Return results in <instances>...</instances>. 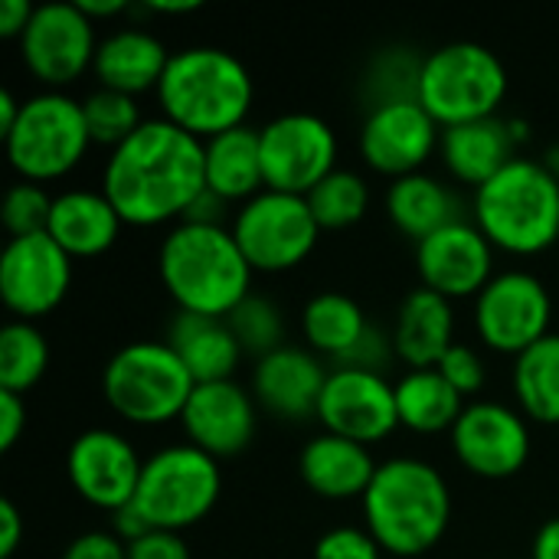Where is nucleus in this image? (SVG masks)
<instances>
[{
  "label": "nucleus",
  "instance_id": "nucleus-43",
  "mask_svg": "<svg viewBox=\"0 0 559 559\" xmlns=\"http://www.w3.org/2000/svg\"><path fill=\"white\" fill-rule=\"evenodd\" d=\"M26 429V403L20 393L0 390V449L10 452Z\"/></svg>",
  "mask_w": 559,
  "mask_h": 559
},
{
  "label": "nucleus",
  "instance_id": "nucleus-37",
  "mask_svg": "<svg viewBox=\"0 0 559 559\" xmlns=\"http://www.w3.org/2000/svg\"><path fill=\"white\" fill-rule=\"evenodd\" d=\"M419 69H423V56H413L406 49H390L380 59H373V66L367 72V92H370L373 105L416 98Z\"/></svg>",
  "mask_w": 559,
  "mask_h": 559
},
{
  "label": "nucleus",
  "instance_id": "nucleus-33",
  "mask_svg": "<svg viewBox=\"0 0 559 559\" xmlns=\"http://www.w3.org/2000/svg\"><path fill=\"white\" fill-rule=\"evenodd\" d=\"M311 216L318 219L321 233H341L357 226L367 210H370V187L367 180L350 170V167H337L331 170L308 197Z\"/></svg>",
  "mask_w": 559,
  "mask_h": 559
},
{
  "label": "nucleus",
  "instance_id": "nucleus-31",
  "mask_svg": "<svg viewBox=\"0 0 559 559\" xmlns=\"http://www.w3.org/2000/svg\"><path fill=\"white\" fill-rule=\"evenodd\" d=\"M465 396L432 367V370H406L396 380V413L400 426L416 436L452 432L459 416L465 413Z\"/></svg>",
  "mask_w": 559,
  "mask_h": 559
},
{
  "label": "nucleus",
  "instance_id": "nucleus-39",
  "mask_svg": "<svg viewBox=\"0 0 559 559\" xmlns=\"http://www.w3.org/2000/svg\"><path fill=\"white\" fill-rule=\"evenodd\" d=\"M436 370H439L462 396L481 393V386H485V380H488V370H485L481 354H478L475 347L462 344V341H455V344L445 350V357L439 360Z\"/></svg>",
  "mask_w": 559,
  "mask_h": 559
},
{
  "label": "nucleus",
  "instance_id": "nucleus-52",
  "mask_svg": "<svg viewBox=\"0 0 559 559\" xmlns=\"http://www.w3.org/2000/svg\"><path fill=\"white\" fill-rule=\"evenodd\" d=\"M540 160H544V167H547V170H550V174L559 180V144H550V147H547V154H544Z\"/></svg>",
  "mask_w": 559,
  "mask_h": 559
},
{
  "label": "nucleus",
  "instance_id": "nucleus-7",
  "mask_svg": "<svg viewBox=\"0 0 559 559\" xmlns=\"http://www.w3.org/2000/svg\"><path fill=\"white\" fill-rule=\"evenodd\" d=\"M504 95L508 69L498 52L481 43H445L423 56L416 98L442 131L495 118Z\"/></svg>",
  "mask_w": 559,
  "mask_h": 559
},
{
  "label": "nucleus",
  "instance_id": "nucleus-35",
  "mask_svg": "<svg viewBox=\"0 0 559 559\" xmlns=\"http://www.w3.org/2000/svg\"><path fill=\"white\" fill-rule=\"evenodd\" d=\"M82 115H85V128H88L92 144L108 147V151L121 147L144 124L138 98L111 92V88H95L92 95H85Z\"/></svg>",
  "mask_w": 559,
  "mask_h": 559
},
{
  "label": "nucleus",
  "instance_id": "nucleus-45",
  "mask_svg": "<svg viewBox=\"0 0 559 559\" xmlns=\"http://www.w3.org/2000/svg\"><path fill=\"white\" fill-rule=\"evenodd\" d=\"M33 3L29 0H3L0 3V36L7 39H20L26 23L33 20Z\"/></svg>",
  "mask_w": 559,
  "mask_h": 559
},
{
  "label": "nucleus",
  "instance_id": "nucleus-40",
  "mask_svg": "<svg viewBox=\"0 0 559 559\" xmlns=\"http://www.w3.org/2000/svg\"><path fill=\"white\" fill-rule=\"evenodd\" d=\"M314 559H383V547L367 527H331L318 537Z\"/></svg>",
  "mask_w": 559,
  "mask_h": 559
},
{
  "label": "nucleus",
  "instance_id": "nucleus-12",
  "mask_svg": "<svg viewBox=\"0 0 559 559\" xmlns=\"http://www.w3.org/2000/svg\"><path fill=\"white\" fill-rule=\"evenodd\" d=\"M265 187L308 197L331 170H337V134L311 111H285L259 128Z\"/></svg>",
  "mask_w": 559,
  "mask_h": 559
},
{
  "label": "nucleus",
  "instance_id": "nucleus-41",
  "mask_svg": "<svg viewBox=\"0 0 559 559\" xmlns=\"http://www.w3.org/2000/svg\"><path fill=\"white\" fill-rule=\"evenodd\" d=\"M128 559H190V547L174 531H147L128 544Z\"/></svg>",
  "mask_w": 559,
  "mask_h": 559
},
{
  "label": "nucleus",
  "instance_id": "nucleus-28",
  "mask_svg": "<svg viewBox=\"0 0 559 559\" xmlns=\"http://www.w3.org/2000/svg\"><path fill=\"white\" fill-rule=\"evenodd\" d=\"M203 164H206V190H213L226 203L242 206L265 190L259 128L252 124L203 141Z\"/></svg>",
  "mask_w": 559,
  "mask_h": 559
},
{
  "label": "nucleus",
  "instance_id": "nucleus-3",
  "mask_svg": "<svg viewBox=\"0 0 559 559\" xmlns=\"http://www.w3.org/2000/svg\"><path fill=\"white\" fill-rule=\"evenodd\" d=\"M157 275L177 311L229 318L252 295V265L233 229L177 223L157 249Z\"/></svg>",
  "mask_w": 559,
  "mask_h": 559
},
{
  "label": "nucleus",
  "instance_id": "nucleus-10",
  "mask_svg": "<svg viewBox=\"0 0 559 559\" xmlns=\"http://www.w3.org/2000/svg\"><path fill=\"white\" fill-rule=\"evenodd\" d=\"M229 229L252 272L265 275L298 269L321 239V226L311 216L308 200L269 187L236 210Z\"/></svg>",
  "mask_w": 559,
  "mask_h": 559
},
{
  "label": "nucleus",
  "instance_id": "nucleus-44",
  "mask_svg": "<svg viewBox=\"0 0 559 559\" xmlns=\"http://www.w3.org/2000/svg\"><path fill=\"white\" fill-rule=\"evenodd\" d=\"M23 540V518L10 498L0 501V559H10Z\"/></svg>",
  "mask_w": 559,
  "mask_h": 559
},
{
  "label": "nucleus",
  "instance_id": "nucleus-5",
  "mask_svg": "<svg viewBox=\"0 0 559 559\" xmlns=\"http://www.w3.org/2000/svg\"><path fill=\"white\" fill-rule=\"evenodd\" d=\"M472 223L508 255H540L559 239V180L534 157H514L472 197Z\"/></svg>",
  "mask_w": 559,
  "mask_h": 559
},
{
  "label": "nucleus",
  "instance_id": "nucleus-24",
  "mask_svg": "<svg viewBox=\"0 0 559 559\" xmlns=\"http://www.w3.org/2000/svg\"><path fill=\"white\" fill-rule=\"evenodd\" d=\"M380 462H373L370 449L331 432H321L305 442L298 455V475L324 501H350L364 498Z\"/></svg>",
  "mask_w": 559,
  "mask_h": 559
},
{
  "label": "nucleus",
  "instance_id": "nucleus-51",
  "mask_svg": "<svg viewBox=\"0 0 559 559\" xmlns=\"http://www.w3.org/2000/svg\"><path fill=\"white\" fill-rule=\"evenodd\" d=\"M200 7H203L200 0H151V3H147L151 13H164V16L193 13V10H200Z\"/></svg>",
  "mask_w": 559,
  "mask_h": 559
},
{
  "label": "nucleus",
  "instance_id": "nucleus-26",
  "mask_svg": "<svg viewBox=\"0 0 559 559\" xmlns=\"http://www.w3.org/2000/svg\"><path fill=\"white\" fill-rule=\"evenodd\" d=\"M393 354L409 370H432L455 344V311L452 301L429 292L413 288L393 321Z\"/></svg>",
  "mask_w": 559,
  "mask_h": 559
},
{
  "label": "nucleus",
  "instance_id": "nucleus-22",
  "mask_svg": "<svg viewBox=\"0 0 559 559\" xmlns=\"http://www.w3.org/2000/svg\"><path fill=\"white\" fill-rule=\"evenodd\" d=\"M524 134L527 128L521 121H508L501 115L455 124L442 131L439 157L459 183H468L478 190L518 157L514 147Z\"/></svg>",
  "mask_w": 559,
  "mask_h": 559
},
{
  "label": "nucleus",
  "instance_id": "nucleus-2",
  "mask_svg": "<svg viewBox=\"0 0 559 559\" xmlns=\"http://www.w3.org/2000/svg\"><path fill=\"white\" fill-rule=\"evenodd\" d=\"M364 504V524L393 559L426 557L449 531L452 491L445 475L423 459L380 462Z\"/></svg>",
  "mask_w": 559,
  "mask_h": 559
},
{
  "label": "nucleus",
  "instance_id": "nucleus-38",
  "mask_svg": "<svg viewBox=\"0 0 559 559\" xmlns=\"http://www.w3.org/2000/svg\"><path fill=\"white\" fill-rule=\"evenodd\" d=\"M49 213H52V197L46 193L43 183H29V180H20L7 190L3 197V229L10 233V239H20V236H36V233H46L49 226Z\"/></svg>",
  "mask_w": 559,
  "mask_h": 559
},
{
  "label": "nucleus",
  "instance_id": "nucleus-4",
  "mask_svg": "<svg viewBox=\"0 0 559 559\" xmlns=\"http://www.w3.org/2000/svg\"><path fill=\"white\" fill-rule=\"evenodd\" d=\"M252 98L255 88L246 62L219 46H190L170 52L157 85L160 118L200 141L242 128Z\"/></svg>",
  "mask_w": 559,
  "mask_h": 559
},
{
  "label": "nucleus",
  "instance_id": "nucleus-50",
  "mask_svg": "<svg viewBox=\"0 0 559 559\" xmlns=\"http://www.w3.org/2000/svg\"><path fill=\"white\" fill-rule=\"evenodd\" d=\"M20 111H23V102L10 88H3L0 92V138H7L13 131V124L20 121Z\"/></svg>",
  "mask_w": 559,
  "mask_h": 559
},
{
  "label": "nucleus",
  "instance_id": "nucleus-14",
  "mask_svg": "<svg viewBox=\"0 0 559 559\" xmlns=\"http://www.w3.org/2000/svg\"><path fill=\"white\" fill-rule=\"evenodd\" d=\"M314 419L321 423L324 432L370 449L400 429L396 383H390L377 370L334 367L328 373Z\"/></svg>",
  "mask_w": 559,
  "mask_h": 559
},
{
  "label": "nucleus",
  "instance_id": "nucleus-29",
  "mask_svg": "<svg viewBox=\"0 0 559 559\" xmlns=\"http://www.w3.org/2000/svg\"><path fill=\"white\" fill-rule=\"evenodd\" d=\"M383 206H386L390 223L403 236H409L413 242H423L436 229L462 219L455 193L439 177H432L426 170L400 177V180H390Z\"/></svg>",
  "mask_w": 559,
  "mask_h": 559
},
{
  "label": "nucleus",
  "instance_id": "nucleus-13",
  "mask_svg": "<svg viewBox=\"0 0 559 559\" xmlns=\"http://www.w3.org/2000/svg\"><path fill=\"white\" fill-rule=\"evenodd\" d=\"M16 43L23 66L36 82L46 85V92H62L82 79L92 69L98 49L95 23L79 10L75 0L39 3Z\"/></svg>",
  "mask_w": 559,
  "mask_h": 559
},
{
  "label": "nucleus",
  "instance_id": "nucleus-16",
  "mask_svg": "<svg viewBox=\"0 0 559 559\" xmlns=\"http://www.w3.org/2000/svg\"><path fill=\"white\" fill-rule=\"evenodd\" d=\"M360 157L373 174L390 180L419 174L439 154L442 128L419 105V98L373 105L360 124Z\"/></svg>",
  "mask_w": 559,
  "mask_h": 559
},
{
  "label": "nucleus",
  "instance_id": "nucleus-25",
  "mask_svg": "<svg viewBox=\"0 0 559 559\" xmlns=\"http://www.w3.org/2000/svg\"><path fill=\"white\" fill-rule=\"evenodd\" d=\"M124 219L111 206L102 190H62L52 197V213L46 233L72 255V259H95L105 255L118 236Z\"/></svg>",
  "mask_w": 559,
  "mask_h": 559
},
{
  "label": "nucleus",
  "instance_id": "nucleus-34",
  "mask_svg": "<svg viewBox=\"0 0 559 559\" xmlns=\"http://www.w3.org/2000/svg\"><path fill=\"white\" fill-rule=\"evenodd\" d=\"M49 367V344L33 321H10L0 331V390L26 393Z\"/></svg>",
  "mask_w": 559,
  "mask_h": 559
},
{
  "label": "nucleus",
  "instance_id": "nucleus-32",
  "mask_svg": "<svg viewBox=\"0 0 559 559\" xmlns=\"http://www.w3.org/2000/svg\"><path fill=\"white\" fill-rule=\"evenodd\" d=\"M511 386L518 409L527 419L559 426V334H547L531 350L514 357Z\"/></svg>",
  "mask_w": 559,
  "mask_h": 559
},
{
  "label": "nucleus",
  "instance_id": "nucleus-9",
  "mask_svg": "<svg viewBox=\"0 0 559 559\" xmlns=\"http://www.w3.org/2000/svg\"><path fill=\"white\" fill-rule=\"evenodd\" d=\"M223 495L219 462L200 452L190 442L157 449L144 459V472L138 481L134 508L154 531L183 534L197 527L216 508Z\"/></svg>",
  "mask_w": 559,
  "mask_h": 559
},
{
  "label": "nucleus",
  "instance_id": "nucleus-18",
  "mask_svg": "<svg viewBox=\"0 0 559 559\" xmlns=\"http://www.w3.org/2000/svg\"><path fill=\"white\" fill-rule=\"evenodd\" d=\"M144 459L115 429H85L66 452V475L75 495L108 514L128 508L138 495Z\"/></svg>",
  "mask_w": 559,
  "mask_h": 559
},
{
  "label": "nucleus",
  "instance_id": "nucleus-47",
  "mask_svg": "<svg viewBox=\"0 0 559 559\" xmlns=\"http://www.w3.org/2000/svg\"><path fill=\"white\" fill-rule=\"evenodd\" d=\"M147 531H154V527L144 521V514H141L134 504H128V508H121V511L115 514V534H118L124 544H131V540L144 537Z\"/></svg>",
  "mask_w": 559,
  "mask_h": 559
},
{
  "label": "nucleus",
  "instance_id": "nucleus-1",
  "mask_svg": "<svg viewBox=\"0 0 559 559\" xmlns=\"http://www.w3.org/2000/svg\"><path fill=\"white\" fill-rule=\"evenodd\" d=\"M206 190L203 141L170 124L144 118V124L102 167V193L111 200L124 226H164L190 213Z\"/></svg>",
  "mask_w": 559,
  "mask_h": 559
},
{
  "label": "nucleus",
  "instance_id": "nucleus-48",
  "mask_svg": "<svg viewBox=\"0 0 559 559\" xmlns=\"http://www.w3.org/2000/svg\"><path fill=\"white\" fill-rule=\"evenodd\" d=\"M75 3H79V10H82L92 23H98V20H115V16H121V13L131 10L128 0H75Z\"/></svg>",
  "mask_w": 559,
  "mask_h": 559
},
{
  "label": "nucleus",
  "instance_id": "nucleus-27",
  "mask_svg": "<svg viewBox=\"0 0 559 559\" xmlns=\"http://www.w3.org/2000/svg\"><path fill=\"white\" fill-rule=\"evenodd\" d=\"M164 341L183 360L193 383L233 380V373L246 354L226 318H206V314H190V311L174 314Z\"/></svg>",
  "mask_w": 559,
  "mask_h": 559
},
{
  "label": "nucleus",
  "instance_id": "nucleus-23",
  "mask_svg": "<svg viewBox=\"0 0 559 559\" xmlns=\"http://www.w3.org/2000/svg\"><path fill=\"white\" fill-rule=\"evenodd\" d=\"M167 62L170 52L157 33L141 26H121L98 39L92 75L98 79V88L138 98L141 92H157Z\"/></svg>",
  "mask_w": 559,
  "mask_h": 559
},
{
  "label": "nucleus",
  "instance_id": "nucleus-17",
  "mask_svg": "<svg viewBox=\"0 0 559 559\" xmlns=\"http://www.w3.org/2000/svg\"><path fill=\"white\" fill-rule=\"evenodd\" d=\"M72 285V255L49 236H20L0 255V298L16 321L52 314Z\"/></svg>",
  "mask_w": 559,
  "mask_h": 559
},
{
  "label": "nucleus",
  "instance_id": "nucleus-21",
  "mask_svg": "<svg viewBox=\"0 0 559 559\" xmlns=\"http://www.w3.org/2000/svg\"><path fill=\"white\" fill-rule=\"evenodd\" d=\"M328 373L331 370H324V360L314 350L285 344L255 360L252 396L265 413L301 423L318 413Z\"/></svg>",
  "mask_w": 559,
  "mask_h": 559
},
{
  "label": "nucleus",
  "instance_id": "nucleus-20",
  "mask_svg": "<svg viewBox=\"0 0 559 559\" xmlns=\"http://www.w3.org/2000/svg\"><path fill=\"white\" fill-rule=\"evenodd\" d=\"M187 442L200 452L219 459H233L249 449L255 426H259V403L252 390L239 386L236 380L219 383H197L193 396L180 416Z\"/></svg>",
  "mask_w": 559,
  "mask_h": 559
},
{
  "label": "nucleus",
  "instance_id": "nucleus-11",
  "mask_svg": "<svg viewBox=\"0 0 559 559\" xmlns=\"http://www.w3.org/2000/svg\"><path fill=\"white\" fill-rule=\"evenodd\" d=\"M554 321V301L547 285L524 269L498 272L485 292L475 298V331L478 341L508 357H521L537 341H544Z\"/></svg>",
  "mask_w": 559,
  "mask_h": 559
},
{
  "label": "nucleus",
  "instance_id": "nucleus-6",
  "mask_svg": "<svg viewBox=\"0 0 559 559\" xmlns=\"http://www.w3.org/2000/svg\"><path fill=\"white\" fill-rule=\"evenodd\" d=\"M193 377L167 341H131L102 370L105 403L131 426H164L183 416Z\"/></svg>",
  "mask_w": 559,
  "mask_h": 559
},
{
  "label": "nucleus",
  "instance_id": "nucleus-19",
  "mask_svg": "<svg viewBox=\"0 0 559 559\" xmlns=\"http://www.w3.org/2000/svg\"><path fill=\"white\" fill-rule=\"evenodd\" d=\"M416 272L423 288L449 301L478 298L495 278V246L472 219H455L416 242Z\"/></svg>",
  "mask_w": 559,
  "mask_h": 559
},
{
  "label": "nucleus",
  "instance_id": "nucleus-36",
  "mask_svg": "<svg viewBox=\"0 0 559 559\" xmlns=\"http://www.w3.org/2000/svg\"><path fill=\"white\" fill-rule=\"evenodd\" d=\"M226 321H229L239 347L246 354H252L255 360L278 350V347H285V318H282L278 305L269 301V298L249 295Z\"/></svg>",
  "mask_w": 559,
  "mask_h": 559
},
{
  "label": "nucleus",
  "instance_id": "nucleus-30",
  "mask_svg": "<svg viewBox=\"0 0 559 559\" xmlns=\"http://www.w3.org/2000/svg\"><path fill=\"white\" fill-rule=\"evenodd\" d=\"M370 328L373 324L364 308L344 292H321L301 308V337L308 350L337 360V367L354 357Z\"/></svg>",
  "mask_w": 559,
  "mask_h": 559
},
{
  "label": "nucleus",
  "instance_id": "nucleus-46",
  "mask_svg": "<svg viewBox=\"0 0 559 559\" xmlns=\"http://www.w3.org/2000/svg\"><path fill=\"white\" fill-rule=\"evenodd\" d=\"M223 210H226V200H219L213 190H203L190 213L183 216V223H206V226H223Z\"/></svg>",
  "mask_w": 559,
  "mask_h": 559
},
{
  "label": "nucleus",
  "instance_id": "nucleus-15",
  "mask_svg": "<svg viewBox=\"0 0 559 559\" xmlns=\"http://www.w3.org/2000/svg\"><path fill=\"white\" fill-rule=\"evenodd\" d=\"M449 436L462 468L488 481L514 478L518 472H524L531 459L527 416L495 400L468 403Z\"/></svg>",
  "mask_w": 559,
  "mask_h": 559
},
{
  "label": "nucleus",
  "instance_id": "nucleus-49",
  "mask_svg": "<svg viewBox=\"0 0 559 559\" xmlns=\"http://www.w3.org/2000/svg\"><path fill=\"white\" fill-rule=\"evenodd\" d=\"M531 559H559V518L547 521L534 537V557Z\"/></svg>",
  "mask_w": 559,
  "mask_h": 559
},
{
  "label": "nucleus",
  "instance_id": "nucleus-42",
  "mask_svg": "<svg viewBox=\"0 0 559 559\" xmlns=\"http://www.w3.org/2000/svg\"><path fill=\"white\" fill-rule=\"evenodd\" d=\"M62 559H128V544L118 534L88 531L66 547Z\"/></svg>",
  "mask_w": 559,
  "mask_h": 559
},
{
  "label": "nucleus",
  "instance_id": "nucleus-8",
  "mask_svg": "<svg viewBox=\"0 0 559 559\" xmlns=\"http://www.w3.org/2000/svg\"><path fill=\"white\" fill-rule=\"evenodd\" d=\"M92 147L82 102L66 92H39L23 98L20 121L3 138V154L20 180L52 183L72 174Z\"/></svg>",
  "mask_w": 559,
  "mask_h": 559
}]
</instances>
